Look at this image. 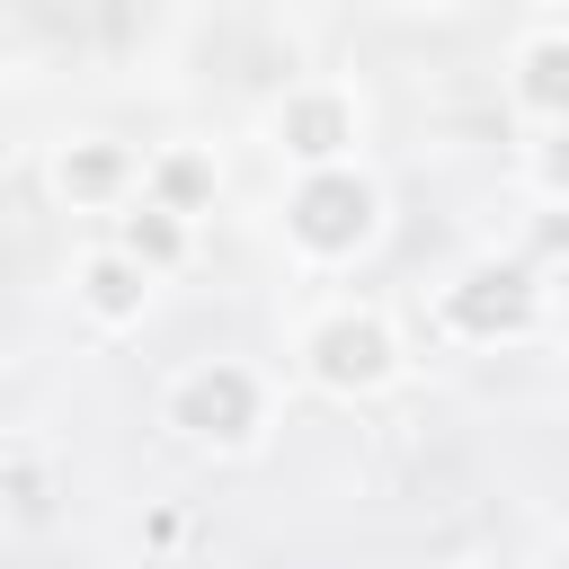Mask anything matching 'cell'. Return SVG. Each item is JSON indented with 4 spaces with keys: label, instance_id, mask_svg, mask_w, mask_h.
<instances>
[{
    "label": "cell",
    "instance_id": "6da1fadb",
    "mask_svg": "<svg viewBox=\"0 0 569 569\" xmlns=\"http://www.w3.org/2000/svg\"><path fill=\"white\" fill-rule=\"evenodd\" d=\"M365 231H373V187L365 178H347V169L302 178V196H293V240L302 249H356Z\"/></svg>",
    "mask_w": 569,
    "mask_h": 569
},
{
    "label": "cell",
    "instance_id": "7a4b0ae2",
    "mask_svg": "<svg viewBox=\"0 0 569 569\" xmlns=\"http://www.w3.org/2000/svg\"><path fill=\"white\" fill-rule=\"evenodd\" d=\"M311 373H320L329 391H365V382H382V373H391V329H382L373 311H338V320L311 338Z\"/></svg>",
    "mask_w": 569,
    "mask_h": 569
},
{
    "label": "cell",
    "instance_id": "3957f363",
    "mask_svg": "<svg viewBox=\"0 0 569 569\" xmlns=\"http://www.w3.org/2000/svg\"><path fill=\"white\" fill-rule=\"evenodd\" d=\"M178 427L240 445V436L258 427V382H249L240 365H204V373H187V382H178Z\"/></svg>",
    "mask_w": 569,
    "mask_h": 569
},
{
    "label": "cell",
    "instance_id": "277c9868",
    "mask_svg": "<svg viewBox=\"0 0 569 569\" xmlns=\"http://www.w3.org/2000/svg\"><path fill=\"white\" fill-rule=\"evenodd\" d=\"M533 311V284H525V267H480L471 276V293H453V329H516Z\"/></svg>",
    "mask_w": 569,
    "mask_h": 569
},
{
    "label": "cell",
    "instance_id": "5b68a950",
    "mask_svg": "<svg viewBox=\"0 0 569 569\" xmlns=\"http://www.w3.org/2000/svg\"><path fill=\"white\" fill-rule=\"evenodd\" d=\"M284 142H293L311 169H329V160H338V142H347V107H338V98H311V107H293V116H284Z\"/></svg>",
    "mask_w": 569,
    "mask_h": 569
},
{
    "label": "cell",
    "instance_id": "8992f818",
    "mask_svg": "<svg viewBox=\"0 0 569 569\" xmlns=\"http://www.w3.org/2000/svg\"><path fill=\"white\" fill-rule=\"evenodd\" d=\"M525 107H542V116H569V44H560V36L525 44Z\"/></svg>",
    "mask_w": 569,
    "mask_h": 569
},
{
    "label": "cell",
    "instance_id": "52a82bcc",
    "mask_svg": "<svg viewBox=\"0 0 569 569\" xmlns=\"http://www.w3.org/2000/svg\"><path fill=\"white\" fill-rule=\"evenodd\" d=\"M80 293H89L98 320H124V311H142V267H124V258H89Z\"/></svg>",
    "mask_w": 569,
    "mask_h": 569
},
{
    "label": "cell",
    "instance_id": "ba28073f",
    "mask_svg": "<svg viewBox=\"0 0 569 569\" xmlns=\"http://www.w3.org/2000/svg\"><path fill=\"white\" fill-rule=\"evenodd\" d=\"M62 187H80V196L116 187V151H80V160H62Z\"/></svg>",
    "mask_w": 569,
    "mask_h": 569
},
{
    "label": "cell",
    "instance_id": "9c48e42d",
    "mask_svg": "<svg viewBox=\"0 0 569 569\" xmlns=\"http://www.w3.org/2000/svg\"><path fill=\"white\" fill-rule=\"evenodd\" d=\"M124 240H133V258H178V222H160V213H142Z\"/></svg>",
    "mask_w": 569,
    "mask_h": 569
},
{
    "label": "cell",
    "instance_id": "30bf717a",
    "mask_svg": "<svg viewBox=\"0 0 569 569\" xmlns=\"http://www.w3.org/2000/svg\"><path fill=\"white\" fill-rule=\"evenodd\" d=\"M160 187H169V196H178V204H187V196H196V187H204V160H169V169H160Z\"/></svg>",
    "mask_w": 569,
    "mask_h": 569
},
{
    "label": "cell",
    "instance_id": "8fae6325",
    "mask_svg": "<svg viewBox=\"0 0 569 569\" xmlns=\"http://www.w3.org/2000/svg\"><path fill=\"white\" fill-rule=\"evenodd\" d=\"M542 178H551V187H569V151H551V160H542Z\"/></svg>",
    "mask_w": 569,
    "mask_h": 569
}]
</instances>
